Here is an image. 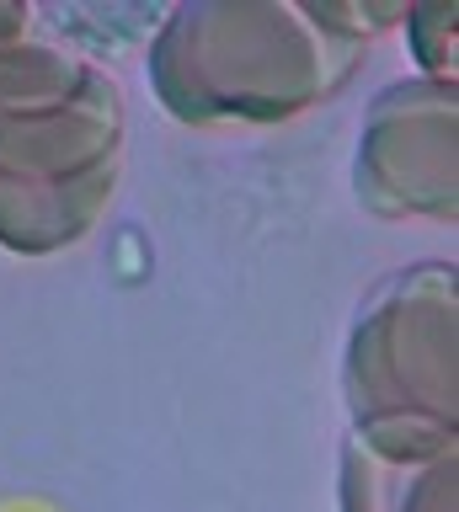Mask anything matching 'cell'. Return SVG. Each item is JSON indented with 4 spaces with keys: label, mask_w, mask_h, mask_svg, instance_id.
<instances>
[{
    "label": "cell",
    "mask_w": 459,
    "mask_h": 512,
    "mask_svg": "<svg viewBox=\"0 0 459 512\" xmlns=\"http://www.w3.org/2000/svg\"><path fill=\"white\" fill-rule=\"evenodd\" d=\"M454 80H395L363 118L353 187L379 219H454Z\"/></svg>",
    "instance_id": "obj_4"
},
{
    "label": "cell",
    "mask_w": 459,
    "mask_h": 512,
    "mask_svg": "<svg viewBox=\"0 0 459 512\" xmlns=\"http://www.w3.org/2000/svg\"><path fill=\"white\" fill-rule=\"evenodd\" d=\"M129 107L118 80L75 48L0 38V246L49 256L113 203Z\"/></svg>",
    "instance_id": "obj_1"
},
{
    "label": "cell",
    "mask_w": 459,
    "mask_h": 512,
    "mask_svg": "<svg viewBox=\"0 0 459 512\" xmlns=\"http://www.w3.org/2000/svg\"><path fill=\"white\" fill-rule=\"evenodd\" d=\"M454 262L395 272L363 299L347 336V406L353 422L454 427Z\"/></svg>",
    "instance_id": "obj_3"
},
{
    "label": "cell",
    "mask_w": 459,
    "mask_h": 512,
    "mask_svg": "<svg viewBox=\"0 0 459 512\" xmlns=\"http://www.w3.org/2000/svg\"><path fill=\"white\" fill-rule=\"evenodd\" d=\"M454 427L369 422L342 448V512H454Z\"/></svg>",
    "instance_id": "obj_5"
},
{
    "label": "cell",
    "mask_w": 459,
    "mask_h": 512,
    "mask_svg": "<svg viewBox=\"0 0 459 512\" xmlns=\"http://www.w3.org/2000/svg\"><path fill=\"white\" fill-rule=\"evenodd\" d=\"M395 11L358 6H177L150 43V86L182 123H283L326 102L369 54V32Z\"/></svg>",
    "instance_id": "obj_2"
}]
</instances>
